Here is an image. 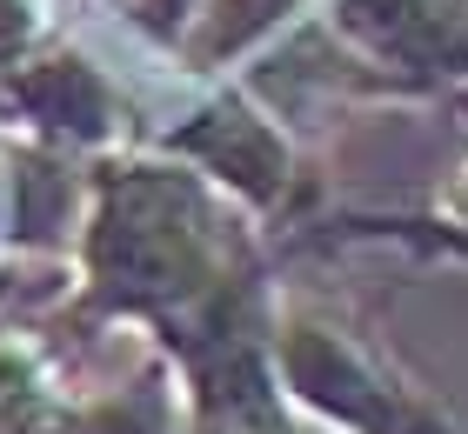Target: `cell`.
Wrapping results in <instances>:
<instances>
[{"label": "cell", "instance_id": "cell-1", "mask_svg": "<svg viewBox=\"0 0 468 434\" xmlns=\"http://www.w3.org/2000/svg\"><path fill=\"white\" fill-rule=\"evenodd\" d=\"M274 294V234L207 174L147 141L80 167L68 294L48 314L60 347L141 341L167 361L181 415L302 428L274 395L268 367Z\"/></svg>", "mask_w": 468, "mask_h": 434}, {"label": "cell", "instance_id": "cell-2", "mask_svg": "<svg viewBox=\"0 0 468 434\" xmlns=\"http://www.w3.org/2000/svg\"><path fill=\"white\" fill-rule=\"evenodd\" d=\"M274 395L308 434H462L441 395L348 294L282 281L268 334Z\"/></svg>", "mask_w": 468, "mask_h": 434}, {"label": "cell", "instance_id": "cell-3", "mask_svg": "<svg viewBox=\"0 0 468 434\" xmlns=\"http://www.w3.org/2000/svg\"><path fill=\"white\" fill-rule=\"evenodd\" d=\"M147 147L187 161L207 174L241 214H254L274 248L302 234L322 214V161L314 134L294 127L254 80H215V87H181L175 107H154V134Z\"/></svg>", "mask_w": 468, "mask_h": 434}, {"label": "cell", "instance_id": "cell-4", "mask_svg": "<svg viewBox=\"0 0 468 434\" xmlns=\"http://www.w3.org/2000/svg\"><path fill=\"white\" fill-rule=\"evenodd\" d=\"M0 134L80 174L88 161L141 147L154 134V101L121 68H108L88 40L60 34L54 48H40L27 68L0 80Z\"/></svg>", "mask_w": 468, "mask_h": 434}, {"label": "cell", "instance_id": "cell-5", "mask_svg": "<svg viewBox=\"0 0 468 434\" xmlns=\"http://www.w3.org/2000/svg\"><path fill=\"white\" fill-rule=\"evenodd\" d=\"M322 27L355 54L368 101L468 87V0H322Z\"/></svg>", "mask_w": 468, "mask_h": 434}, {"label": "cell", "instance_id": "cell-6", "mask_svg": "<svg viewBox=\"0 0 468 434\" xmlns=\"http://www.w3.org/2000/svg\"><path fill=\"white\" fill-rule=\"evenodd\" d=\"M314 14H322V0H195L175 48L161 54V80H175V87L234 80Z\"/></svg>", "mask_w": 468, "mask_h": 434}, {"label": "cell", "instance_id": "cell-7", "mask_svg": "<svg viewBox=\"0 0 468 434\" xmlns=\"http://www.w3.org/2000/svg\"><path fill=\"white\" fill-rule=\"evenodd\" d=\"M60 34H68L60 0H0V80L27 68L40 48H54Z\"/></svg>", "mask_w": 468, "mask_h": 434}, {"label": "cell", "instance_id": "cell-8", "mask_svg": "<svg viewBox=\"0 0 468 434\" xmlns=\"http://www.w3.org/2000/svg\"><path fill=\"white\" fill-rule=\"evenodd\" d=\"M187 7H195V0H121V14H114V20H121V27L161 60L167 48H175V34H181Z\"/></svg>", "mask_w": 468, "mask_h": 434}]
</instances>
